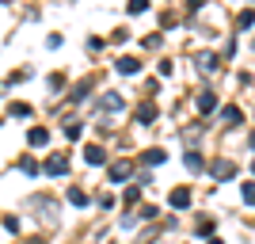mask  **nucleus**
I'll return each instance as SVG.
<instances>
[{"label":"nucleus","mask_w":255,"mask_h":244,"mask_svg":"<svg viewBox=\"0 0 255 244\" xmlns=\"http://www.w3.org/2000/svg\"><path fill=\"white\" fill-rule=\"evenodd\" d=\"M129 172H133V164H129V160H118V164H111V183L129 180Z\"/></svg>","instance_id":"nucleus-1"},{"label":"nucleus","mask_w":255,"mask_h":244,"mask_svg":"<svg viewBox=\"0 0 255 244\" xmlns=\"http://www.w3.org/2000/svg\"><path fill=\"white\" fill-rule=\"evenodd\" d=\"M213 180H233V176H236V168H233V164H229V160H213Z\"/></svg>","instance_id":"nucleus-2"},{"label":"nucleus","mask_w":255,"mask_h":244,"mask_svg":"<svg viewBox=\"0 0 255 244\" xmlns=\"http://www.w3.org/2000/svg\"><path fill=\"white\" fill-rule=\"evenodd\" d=\"M171 206H175V210H187V206H191V191H187V187H175V191H171Z\"/></svg>","instance_id":"nucleus-3"},{"label":"nucleus","mask_w":255,"mask_h":244,"mask_svg":"<svg viewBox=\"0 0 255 244\" xmlns=\"http://www.w3.org/2000/svg\"><path fill=\"white\" fill-rule=\"evenodd\" d=\"M118 73H126V76L141 73V61H137V57H122V61H118Z\"/></svg>","instance_id":"nucleus-4"},{"label":"nucleus","mask_w":255,"mask_h":244,"mask_svg":"<svg viewBox=\"0 0 255 244\" xmlns=\"http://www.w3.org/2000/svg\"><path fill=\"white\" fill-rule=\"evenodd\" d=\"M46 172H50V176H65V172H69V160H65V157H53L50 164H46Z\"/></svg>","instance_id":"nucleus-5"},{"label":"nucleus","mask_w":255,"mask_h":244,"mask_svg":"<svg viewBox=\"0 0 255 244\" xmlns=\"http://www.w3.org/2000/svg\"><path fill=\"white\" fill-rule=\"evenodd\" d=\"M84 160H88V164H103V160H107V153H103L99 145H88V149H84Z\"/></svg>","instance_id":"nucleus-6"},{"label":"nucleus","mask_w":255,"mask_h":244,"mask_svg":"<svg viewBox=\"0 0 255 244\" xmlns=\"http://www.w3.org/2000/svg\"><path fill=\"white\" fill-rule=\"evenodd\" d=\"M27 141H31V145H46V141H50V134H46L42 126H34L31 134H27Z\"/></svg>","instance_id":"nucleus-7"},{"label":"nucleus","mask_w":255,"mask_h":244,"mask_svg":"<svg viewBox=\"0 0 255 244\" xmlns=\"http://www.w3.org/2000/svg\"><path fill=\"white\" fill-rule=\"evenodd\" d=\"M213 107H217V96H213V92H202V96H198V111H213Z\"/></svg>","instance_id":"nucleus-8"},{"label":"nucleus","mask_w":255,"mask_h":244,"mask_svg":"<svg viewBox=\"0 0 255 244\" xmlns=\"http://www.w3.org/2000/svg\"><path fill=\"white\" fill-rule=\"evenodd\" d=\"M198 69H202V73H213V69H217V57H213V53H202V57H198Z\"/></svg>","instance_id":"nucleus-9"},{"label":"nucleus","mask_w":255,"mask_h":244,"mask_svg":"<svg viewBox=\"0 0 255 244\" xmlns=\"http://www.w3.org/2000/svg\"><path fill=\"white\" fill-rule=\"evenodd\" d=\"M137 118H141V122H152V118H156V107H152V103H141L137 107Z\"/></svg>","instance_id":"nucleus-10"},{"label":"nucleus","mask_w":255,"mask_h":244,"mask_svg":"<svg viewBox=\"0 0 255 244\" xmlns=\"http://www.w3.org/2000/svg\"><path fill=\"white\" fill-rule=\"evenodd\" d=\"M145 160H149V164H164V160H168V153H164V149H149V153H145Z\"/></svg>","instance_id":"nucleus-11"},{"label":"nucleus","mask_w":255,"mask_h":244,"mask_svg":"<svg viewBox=\"0 0 255 244\" xmlns=\"http://www.w3.org/2000/svg\"><path fill=\"white\" fill-rule=\"evenodd\" d=\"M103 107H107V111H122V96H115V92L103 96Z\"/></svg>","instance_id":"nucleus-12"},{"label":"nucleus","mask_w":255,"mask_h":244,"mask_svg":"<svg viewBox=\"0 0 255 244\" xmlns=\"http://www.w3.org/2000/svg\"><path fill=\"white\" fill-rule=\"evenodd\" d=\"M69 202H73V206H88V195L80 191V187H73V191H69Z\"/></svg>","instance_id":"nucleus-13"},{"label":"nucleus","mask_w":255,"mask_h":244,"mask_svg":"<svg viewBox=\"0 0 255 244\" xmlns=\"http://www.w3.org/2000/svg\"><path fill=\"white\" fill-rule=\"evenodd\" d=\"M221 118H225V122H240L244 115H240V107H225V111H221Z\"/></svg>","instance_id":"nucleus-14"},{"label":"nucleus","mask_w":255,"mask_h":244,"mask_svg":"<svg viewBox=\"0 0 255 244\" xmlns=\"http://www.w3.org/2000/svg\"><path fill=\"white\" fill-rule=\"evenodd\" d=\"M27 115H31V107H27V103H11V118H27Z\"/></svg>","instance_id":"nucleus-15"},{"label":"nucleus","mask_w":255,"mask_h":244,"mask_svg":"<svg viewBox=\"0 0 255 244\" xmlns=\"http://www.w3.org/2000/svg\"><path fill=\"white\" fill-rule=\"evenodd\" d=\"M187 168H191V172H198V168H202V157H198L194 149H191V153H187Z\"/></svg>","instance_id":"nucleus-16"},{"label":"nucleus","mask_w":255,"mask_h":244,"mask_svg":"<svg viewBox=\"0 0 255 244\" xmlns=\"http://www.w3.org/2000/svg\"><path fill=\"white\" fill-rule=\"evenodd\" d=\"M149 8V0H129V11H133V15H137V11H145Z\"/></svg>","instance_id":"nucleus-17"},{"label":"nucleus","mask_w":255,"mask_h":244,"mask_svg":"<svg viewBox=\"0 0 255 244\" xmlns=\"http://www.w3.org/2000/svg\"><path fill=\"white\" fill-rule=\"evenodd\" d=\"M244 202H252V206H255V183H244Z\"/></svg>","instance_id":"nucleus-18"},{"label":"nucleus","mask_w":255,"mask_h":244,"mask_svg":"<svg viewBox=\"0 0 255 244\" xmlns=\"http://www.w3.org/2000/svg\"><path fill=\"white\" fill-rule=\"evenodd\" d=\"M80 130H84L80 122H69V126H65V134H69V138H80Z\"/></svg>","instance_id":"nucleus-19"},{"label":"nucleus","mask_w":255,"mask_h":244,"mask_svg":"<svg viewBox=\"0 0 255 244\" xmlns=\"http://www.w3.org/2000/svg\"><path fill=\"white\" fill-rule=\"evenodd\" d=\"M255 23V11H240V27H252Z\"/></svg>","instance_id":"nucleus-20"},{"label":"nucleus","mask_w":255,"mask_h":244,"mask_svg":"<svg viewBox=\"0 0 255 244\" xmlns=\"http://www.w3.org/2000/svg\"><path fill=\"white\" fill-rule=\"evenodd\" d=\"M248 145H252V149H255V134H252V138H248Z\"/></svg>","instance_id":"nucleus-21"},{"label":"nucleus","mask_w":255,"mask_h":244,"mask_svg":"<svg viewBox=\"0 0 255 244\" xmlns=\"http://www.w3.org/2000/svg\"><path fill=\"white\" fill-rule=\"evenodd\" d=\"M210 244H221V241H210Z\"/></svg>","instance_id":"nucleus-22"}]
</instances>
